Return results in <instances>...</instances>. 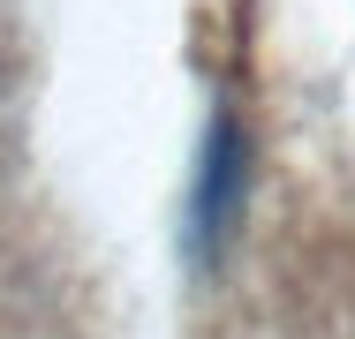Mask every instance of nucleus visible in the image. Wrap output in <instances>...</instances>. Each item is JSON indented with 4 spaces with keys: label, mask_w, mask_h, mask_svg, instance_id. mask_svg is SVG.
I'll list each match as a JSON object with an SVG mask.
<instances>
[{
    "label": "nucleus",
    "mask_w": 355,
    "mask_h": 339,
    "mask_svg": "<svg viewBox=\"0 0 355 339\" xmlns=\"http://www.w3.org/2000/svg\"><path fill=\"white\" fill-rule=\"evenodd\" d=\"M242 203H250V136L219 106L212 121H205L197 174H189V219H182L189 264H219V257H227V241H234V226H242Z\"/></svg>",
    "instance_id": "f257e3e1"
}]
</instances>
